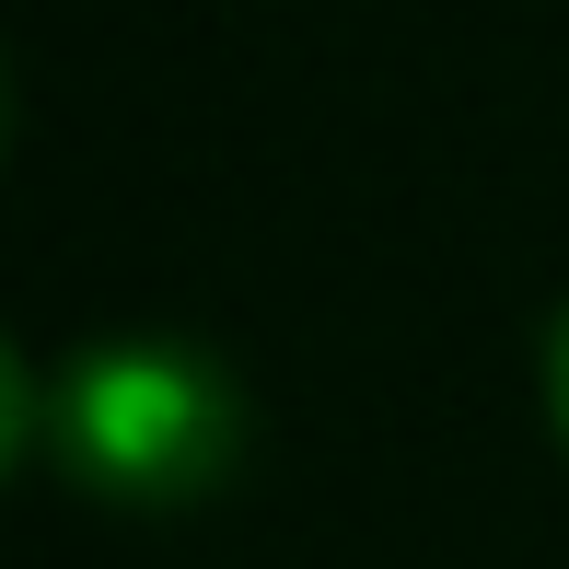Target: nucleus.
<instances>
[{
	"label": "nucleus",
	"instance_id": "obj_1",
	"mask_svg": "<svg viewBox=\"0 0 569 569\" xmlns=\"http://www.w3.org/2000/svg\"><path fill=\"white\" fill-rule=\"evenodd\" d=\"M244 383L210 349L174 338H93L59 372L12 360V442L47 453L82 500L117 511H187L244 465Z\"/></svg>",
	"mask_w": 569,
	"mask_h": 569
},
{
	"label": "nucleus",
	"instance_id": "obj_2",
	"mask_svg": "<svg viewBox=\"0 0 569 569\" xmlns=\"http://www.w3.org/2000/svg\"><path fill=\"white\" fill-rule=\"evenodd\" d=\"M547 430L569 442V302H558V326H547Z\"/></svg>",
	"mask_w": 569,
	"mask_h": 569
}]
</instances>
